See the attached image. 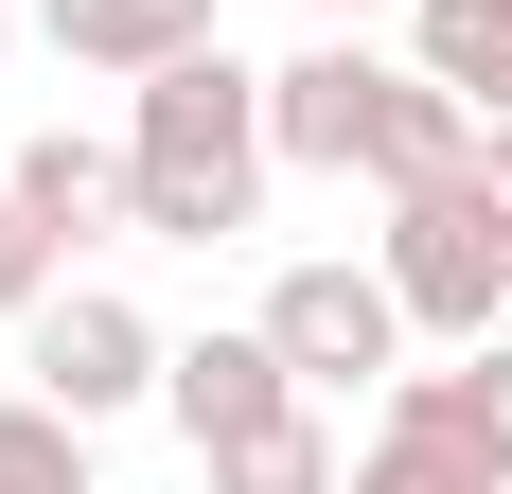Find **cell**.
Wrapping results in <instances>:
<instances>
[{
    "label": "cell",
    "instance_id": "12",
    "mask_svg": "<svg viewBox=\"0 0 512 494\" xmlns=\"http://www.w3.org/2000/svg\"><path fill=\"white\" fill-rule=\"evenodd\" d=\"M407 406H442V424H460V442L512 477V336H477L460 371H407Z\"/></svg>",
    "mask_w": 512,
    "mask_h": 494
},
{
    "label": "cell",
    "instance_id": "15",
    "mask_svg": "<svg viewBox=\"0 0 512 494\" xmlns=\"http://www.w3.org/2000/svg\"><path fill=\"white\" fill-rule=\"evenodd\" d=\"M477 195L512 212V106H495V124H477Z\"/></svg>",
    "mask_w": 512,
    "mask_h": 494
},
{
    "label": "cell",
    "instance_id": "10",
    "mask_svg": "<svg viewBox=\"0 0 512 494\" xmlns=\"http://www.w3.org/2000/svg\"><path fill=\"white\" fill-rule=\"evenodd\" d=\"M407 53L442 89H477V124L512 106V0H407Z\"/></svg>",
    "mask_w": 512,
    "mask_h": 494
},
{
    "label": "cell",
    "instance_id": "14",
    "mask_svg": "<svg viewBox=\"0 0 512 494\" xmlns=\"http://www.w3.org/2000/svg\"><path fill=\"white\" fill-rule=\"evenodd\" d=\"M36 300H53V230L18 212V177H0V318H36Z\"/></svg>",
    "mask_w": 512,
    "mask_h": 494
},
{
    "label": "cell",
    "instance_id": "6",
    "mask_svg": "<svg viewBox=\"0 0 512 494\" xmlns=\"http://www.w3.org/2000/svg\"><path fill=\"white\" fill-rule=\"evenodd\" d=\"M159 406H177V442H195V459H230V442H265V424H283V406H318V389L283 371V336L248 318V336H195V353H177V371H159Z\"/></svg>",
    "mask_w": 512,
    "mask_h": 494
},
{
    "label": "cell",
    "instance_id": "7",
    "mask_svg": "<svg viewBox=\"0 0 512 494\" xmlns=\"http://www.w3.org/2000/svg\"><path fill=\"white\" fill-rule=\"evenodd\" d=\"M36 36L71 53V71H177V53H212V0H36Z\"/></svg>",
    "mask_w": 512,
    "mask_h": 494
},
{
    "label": "cell",
    "instance_id": "8",
    "mask_svg": "<svg viewBox=\"0 0 512 494\" xmlns=\"http://www.w3.org/2000/svg\"><path fill=\"white\" fill-rule=\"evenodd\" d=\"M0 177H18V212H36L53 247H71V230H106V212H142V177H124L106 142H71V124H36V142L0 159Z\"/></svg>",
    "mask_w": 512,
    "mask_h": 494
},
{
    "label": "cell",
    "instance_id": "2",
    "mask_svg": "<svg viewBox=\"0 0 512 494\" xmlns=\"http://www.w3.org/2000/svg\"><path fill=\"white\" fill-rule=\"evenodd\" d=\"M371 265H389V300H407L442 353H477V336L512 318V212L477 195V159L424 177V195H389V247H371Z\"/></svg>",
    "mask_w": 512,
    "mask_h": 494
},
{
    "label": "cell",
    "instance_id": "1",
    "mask_svg": "<svg viewBox=\"0 0 512 494\" xmlns=\"http://www.w3.org/2000/svg\"><path fill=\"white\" fill-rule=\"evenodd\" d=\"M124 177H142V230L159 247H230L265 212V177H283L265 71H230V36L177 53V71H142V89H124Z\"/></svg>",
    "mask_w": 512,
    "mask_h": 494
},
{
    "label": "cell",
    "instance_id": "13",
    "mask_svg": "<svg viewBox=\"0 0 512 494\" xmlns=\"http://www.w3.org/2000/svg\"><path fill=\"white\" fill-rule=\"evenodd\" d=\"M0 494H89V424H71L53 389L0 406Z\"/></svg>",
    "mask_w": 512,
    "mask_h": 494
},
{
    "label": "cell",
    "instance_id": "11",
    "mask_svg": "<svg viewBox=\"0 0 512 494\" xmlns=\"http://www.w3.org/2000/svg\"><path fill=\"white\" fill-rule=\"evenodd\" d=\"M212 494H354V459H336V424H318V406H283L265 442L212 459Z\"/></svg>",
    "mask_w": 512,
    "mask_h": 494
},
{
    "label": "cell",
    "instance_id": "5",
    "mask_svg": "<svg viewBox=\"0 0 512 494\" xmlns=\"http://www.w3.org/2000/svg\"><path fill=\"white\" fill-rule=\"evenodd\" d=\"M18 371H36V389L71 406V424H106V406H142L159 371H177V353L142 336V300H106V283H71V300H36V353H18Z\"/></svg>",
    "mask_w": 512,
    "mask_h": 494
},
{
    "label": "cell",
    "instance_id": "3",
    "mask_svg": "<svg viewBox=\"0 0 512 494\" xmlns=\"http://www.w3.org/2000/svg\"><path fill=\"white\" fill-rule=\"evenodd\" d=\"M265 336H283V371L301 389H407V300H389V265H283L265 283Z\"/></svg>",
    "mask_w": 512,
    "mask_h": 494
},
{
    "label": "cell",
    "instance_id": "16",
    "mask_svg": "<svg viewBox=\"0 0 512 494\" xmlns=\"http://www.w3.org/2000/svg\"><path fill=\"white\" fill-rule=\"evenodd\" d=\"M336 18H389V0H336Z\"/></svg>",
    "mask_w": 512,
    "mask_h": 494
},
{
    "label": "cell",
    "instance_id": "4",
    "mask_svg": "<svg viewBox=\"0 0 512 494\" xmlns=\"http://www.w3.org/2000/svg\"><path fill=\"white\" fill-rule=\"evenodd\" d=\"M389 53H354V36H318L301 71H265V142L301 159V177H371V142H389Z\"/></svg>",
    "mask_w": 512,
    "mask_h": 494
},
{
    "label": "cell",
    "instance_id": "9",
    "mask_svg": "<svg viewBox=\"0 0 512 494\" xmlns=\"http://www.w3.org/2000/svg\"><path fill=\"white\" fill-rule=\"evenodd\" d=\"M354 494H512V477L460 442V424H442V406H407V389H389V424L354 442Z\"/></svg>",
    "mask_w": 512,
    "mask_h": 494
}]
</instances>
